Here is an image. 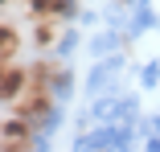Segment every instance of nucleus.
I'll return each instance as SVG.
<instances>
[{
	"mask_svg": "<svg viewBox=\"0 0 160 152\" xmlns=\"http://www.w3.org/2000/svg\"><path fill=\"white\" fill-rule=\"evenodd\" d=\"M53 95H58V90H49V86H41V82H25V90L8 103V111L21 115L25 124L41 128V124H49V115H53Z\"/></svg>",
	"mask_w": 160,
	"mask_h": 152,
	"instance_id": "nucleus-1",
	"label": "nucleus"
},
{
	"mask_svg": "<svg viewBox=\"0 0 160 152\" xmlns=\"http://www.w3.org/2000/svg\"><path fill=\"white\" fill-rule=\"evenodd\" d=\"M33 124H25L21 115H12L8 111V119H4V140H0V148L4 152H21V148H33Z\"/></svg>",
	"mask_w": 160,
	"mask_h": 152,
	"instance_id": "nucleus-2",
	"label": "nucleus"
},
{
	"mask_svg": "<svg viewBox=\"0 0 160 152\" xmlns=\"http://www.w3.org/2000/svg\"><path fill=\"white\" fill-rule=\"evenodd\" d=\"M62 21L66 17H49V13H33V45L49 49L62 41Z\"/></svg>",
	"mask_w": 160,
	"mask_h": 152,
	"instance_id": "nucleus-3",
	"label": "nucleus"
},
{
	"mask_svg": "<svg viewBox=\"0 0 160 152\" xmlns=\"http://www.w3.org/2000/svg\"><path fill=\"white\" fill-rule=\"evenodd\" d=\"M29 82V70H21L17 62H4V82H0V90H4V103H12L21 90Z\"/></svg>",
	"mask_w": 160,
	"mask_h": 152,
	"instance_id": "nucleus-4",
	"label": "nucleus"
},
{
	"mask_svg": "<svg viewBox=\"0 0 160 152\" xmlns=\"http://www.w3.org/2000/svg\"><path fill=\"white\" fill-rule=\"evenodd\" d=\"M17 45H21L17 25H12V21H4V37H0V62H12V58H17Z\"/></svg>",
	"mask_w": 160,
	"mask_h": 152,
	"instance_id": "nucleus-5",
	"label": "nucleus"
}]
</instances>
